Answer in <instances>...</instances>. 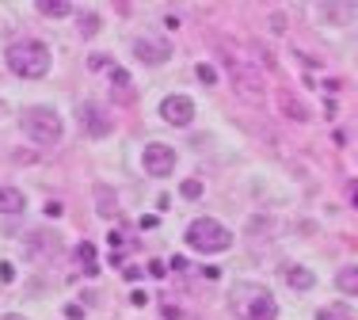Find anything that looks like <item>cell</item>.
I'll return each mask as SVG.
<instances>
[{
    "label": "cell",
    "instance_id": "1",
    "mask_svg": "<svg viewBox=\"0 0 358 320\" xmlns=\"http://www.w3.org/2000/svg\"><path fill=\"white\" fill-rule=\"evenodd\" d=\"M4 61H8V69L15 73V77H27V80H38V77H46L50 73V50L42 46L38 38H20V42H12L8 46V54H4Z\"/></svg>",
    "mask_w": 358,
    "mask_h": 320
},
{
    "label": "cell",
    "instance_id": "2",
    "mask_svg": "<svg viewBox=\"0 0 358 320\" xmlns=\"http://www.w3.org/2000/svg\"><path fill=\"white\" fill-rule=\"evenodd\" d=\"M187 248L202 252V256H217V252L233 248V233L221 221H214V217H199V221H191V229H187Z\"/></svg>",
    "mask_w": 358,
    "mask_h": 320
},
{
    "label": "cell",
    "instance_id": "3",
    "mask_svg": "<svg viewBox=\"0 0 358 320\" xmlns=\"http://www.w3.org/2000/svg\"><path fill=\"white\" fill-rule=\"evenodd\" d=\"M20 126L27 130V138L38 141V145H57L62 133H65L62 115L50 111V107H27V111L20 115Z\"/></svg>",
    "mask_w": 358,
    "mask_h": 320
},
{
    "label": "cell",
    "instance_id": "4",
    "mask_svg": "<svg viewBox=\"0 0 358 320\" xmlns=\"http://www.w3.org/2000/svg\"><path fill=\"white\" fill-rule=\"evenodd\" d=\"M233 305L241 320H278V305L263 286H241L233 293Z\"/></svg>",
    "mask_w": 358,
    "mask_h": 320
},
{
    "label": "cell",
    "instance_id": "5",
    "mask_svg": "<svg viewBox=\"0 0 358 320\" xmlns=\"http://www.w3.org/2000/svg\"><path fill=\"white\" fill-rule=\"evenodd\" d=\"M141 168L152 175V180H164V175H172V172H176V149L164 145V141H152V145H145Z\"/></svg>",
    "mask_w": 358,
    "mask_h": 320
},
{
    "label": "cell",
    "instance_id": "6",
    "mask_svg": "<svg viewBox=\"0 0 358 320\" xmlns=\"http://www.w3.org/2000/svg\"><path fill=\"white\" fill-rule=\"evenodd\" d=\"M229 73H233V88L241 92L244 99L259 103V99H263V80L255 77L252 65H248V61H229Z\"/></svg>",
    "mask_w": 358,
    "mask_h": 320
},
{
    "label": "cell",
    "instance_id": "7",
    "mask_svg": "<svg viewBox=\"0 0 358 320\" xmlns=\"http://www.w3.org/2000/svg\"><path fill=\"white\" fill-rule=\"evenodd\" d=\"M134 57L141 65H164L172 57V42L160 38V35H149V38H138L134 42Z\"/></svg>",
    "mask_w": 358,
    "mask_h": 320
},
{
    "label": "cell",
    "instance_id": "8",
    "mask_svg": "<svg viewBox=\"0 0 358 320\" xmlns=\"http://www.w3.org/2000/svg\"><path fill=\"white\" fill-rule=\"evenodd\" d=\"M160 119L168 126H191L194 122V103L187 96H168L164 103H160Z\"/></svg>",
    "mask_w": 358,
    "mask_h": 320
},
{
    "label": "cell",
    "instance_id": "9",
    "mask_svg": "<svg viewBox=\"0 0 358 320\" xmlns=\"http://www.w3.org/2000/svg\"><path fill=\"white\" fill-rule=\"evenodd\" d=\"M76 115H80L84 133H92V138H107L110 126H115V122H110V115L99 103H80V111H76Z\"/></svg>",
    "mask_w": 358,
    "mask_h": 320
},
{
    "label": "cell",
    "instance_id": "10",
    "mask_svg": "<svg viewBox=\"0 0 358 320\" xmlns=\"http://www.w3.org/2000/svg\"><path fill=\"white\" fill-rule=\"evenodd\" d=\"M23 210H27V195L0 183V214H23Z\"/></svg>",
    "mask_w": 358,
    "mask_h": 320
},
{
    "label": "cell",
    "instance_id": "11",
    "mask_svg": "<svg viewBox=\"0 0 358 320\" xmlns=\"http://www.w3.org/2000/svg\"><path fill=\"white\" fill-rule=\"evenodd\" d=\"M38 15H46V20H65V15H73V4L69 0H35Z\"/></svg>",
    "mask_w": 358,
    "mask_h": 320
},
{
    "label": "cell",
    "instance_id": "12",
    "mask_svg": "<svg viewBox=\"0 0 358 320\" xmlns=\"http://www.w3.org/2000/svg\"><path fill=\"white\" fill-rule=\"evenodd\" d=\"M278 107H282V111H286L294 122H309V119H313V111H309L305 103H297L294 96H278Z\"/></svg>",
    "mask_w": 358,
    "mask_h": 320
},
{
    "label": "cell",
    "instance_id": "13",
    "mask_svg": "<svg viewBox=\"0 0 358 320\" xmlns=\"http://www.w3.org/2000/svg\"><path fill=\"white\" fill-rule=\"evenodd\" d=\"M336 286L347 298H358V267H343V271L336 275Z\"/></svg>",
    "mask_w": 358,
    "mask_h": 320
},
{
    "label": "cell",
    "instance_id": "14",
    "mask_svg": "<svg viewBox=\"0 0 358 320\" xmlns=\"http://www.w3.org/2000/svg\"><path fill=\"white\" fill-rule=\"evenodd\" d=\"M76 259H80V267H84V271H88V275H96V271H99V259H96V248H92L88 240H84V244H76Z\"/></svg>",
    "mask_w": 358,
    "mask_h": 320
},
{
    "label": "cell",
    "instance_id": "15",
    "mask_svg": "<svg viewBox=\"0 0 358 320\" xmlns=\"http://www.w3.org/2000/svg\"><path fill=\"white\" fill-rule=\"evenodd\" d=\"M351 15H355V8L351 4H339V8H320V20L324 23H347V20H351Z\"/></svg>",
    "mask_w": 358,
    "mask_h": 320
},
{
    "label": "cell",
    "instance_id": "16",
    "mask_svg": "<svg viewBox=\"0 0 358 320\" xmlns=\"http://www.w3.org/2000/svg\"><path fill=\"white\" fill-rule=\"evenodd\" d=\"M286 282L294 286V290H309V286H313V271H309V267H289Z\"/></svg>",
    "mask_w": 358,
    "mask_h": 320
},
{
    "label": "cell",
    "instance_id": "17",
    "mask_svg": "<svg viewBox=\"0 0 358 320\" xmlns=\"http://www.w3.org/2000/svg\"><path fill=\"white\" fill-rule=\"evenodd\" d=\"M96 198H99V214H103V217H118V206H115V198H110L107 187H99Z\"/></svg>",
    "mask_w": 358,
    "mask_h": 320
},
{
    "label": "cell",
    "instance_id": "18",
    "mask_svg": "<svg viewBox=\"0 0 358 320\" xmlns=\"http://www.w3.org/2000/svg\"><path fill=\"white\" fill-rule=\"evenodd\" d=\"M96 31H99V15H80V35L84 38H92V35H96Z\"/></svg>",
    "mask_w": 358,
    "mask_h": 320
},
{
    "label": "cell",
    "instance_id": "19",
    "mask_svg": "<svg viewBox=\"0 0 358 320\" xmlns=\"http://www.w3.org/2000/svg\"><path fill=\"white\" fill-rule=\"evenodd\" d=\"M179 191H183V198H202V183L199 180H187Z\"/></svg>",
    "mask_w": 358,
    "mask_h": 320
},
{
    "label": "cell",
    "instance_id": "20",
    "mask_svg": "<svg viewBox=\"0 0 358 320\" xmlns=\"http://www.w3.org/2000/svg\"><path fill=\"white\" fill-rule=\"evenodd\" d=\"M107 65H110V61H107V57H103V54H96V57H88V69H92V73H103V69H107Z\"/></svg>",
    "mask_w": 358,
    "mask_h": 320
},
{
    "label": "cell",
    "instance_id": "21",
    "mask_svg": "<svg viewBox=\"0 0 358 320\" xmlns=\"http://www.w3.org/2000/svg\"><path fill=\"white\" fill-rule=\"evenodd\" d=\"M199 80H202V84H214V80H217L214 65H199Z\"/></svg>",
    "mask_w": 358,
    "mask_h": 320
},
{
    "label": "cell",
    "instance_id": "22",
    "mask_svg": "<svg viewBox=\"0 0 358 320\" xmlns=\"http://www.w3.org/2000/svg\"><path fill=\"white\" fill-rule=\"evenodd\" d=\"M65 317H69V320H80L84 309H80V305H65Z\"/></svg>",
    "mask_w": 358,
    "mask_h": 320
},
{
    "label": "cell",
    "instance_id": "23",
    "mask_svg": "<svg viewBox=\"0 0 358 320\" xmlns=\"http://www.w3.org/2000/svg\"><path fill=\"white\" fill-rule=\"evenodd\" d=\"M46 217H62V202H46Z\"/></svg>",
    "mask_w": 358,
    "mask_h": 320
},
{
    "label": "cell",
    "instance_id": "24",
    "mask_svg": "<svg viewBox=\"0 0 358 320\" xmlns=\"http://www.w3.org/2000/svg\"><path fill=\"white\" fill-rule=\"evenodd\" d=\"M164 320H183V313H179V309H172V305H164Z\"/></svg>",
    "mask_w": 358,
    "mask_h": 320
},
{
    "label": "cell",
    "instance_id": "25",
    "mask_svg": "<svg viewBox=\"0 0 358 320\" xmlns=\"http://www.w3.org/2000/svg\"><path fill=\"white\" fill-rule=\"evenodd\" d=\"M149 275H157V279H160V275H164V263H160V259H152V263H149Z\"/></svg>",
    "mask_w": 358,
    "mask_h": 320
},
{
    "label": "cell",
    "instance_id": "26",
    "mask_svg": "<svg viewBox=\"0 0 358 320\" xmlns=\"http://www.w3.org/2000/svg\"><path fill=\"white\" fill-rule=\"evenodd\" d=\"M351 202H355V206H358V187H351Z\"/></svg>",
    "mask_w": 358,
    "mask_h": 320
},
{
    "label": "cell",
    "instance_id": "27",
    "mask_svg": "<svg viewBox=\"0 0 358 320\" xmlns=\"http://www.w3.org/2000/svg\"><path fill=\"white\" fill-rule=\"evenodd\" d=\"M4 320H23V317H20V313H8V317H4Z\"/></svg>",
    "mask_w": 358,
    "mask_h": 320
}]
</instances>
